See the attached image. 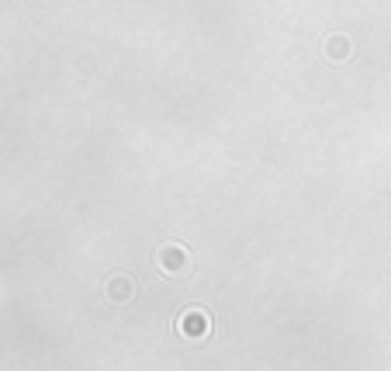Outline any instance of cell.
I'll return each instance as SVG.
<instances>
[{
    "instance_id": "obj_1",
    "label": "cell",
    "mask_w": 391,
    "mask_h": 371,
    "mask_svg": "<svg viewBox=\"0 0 391 371\" xmlns=\"http://www.w3.org/2000/svg\"><path fill=\"white\" fill-rule=\"evenodd\" d=\"M180 333H184V336H204V333H208V316H204V312H187V316L180 320Z\"/></svg>"
}]
</instances>
